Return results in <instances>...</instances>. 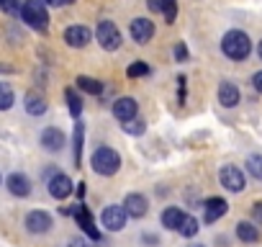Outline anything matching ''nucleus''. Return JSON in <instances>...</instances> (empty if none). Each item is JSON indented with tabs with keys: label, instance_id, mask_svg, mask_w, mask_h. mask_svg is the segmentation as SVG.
Segmentation results:
<instances>
[{
	"label": "nucleus",
	"instance_id": "nucleus-1",
	"mask_svg": "<svg viewBox=\"0 0 262 247\" xmlns=\"http://www.w3.org/2000/svg\"><path fill=\"white\" fill-rule=\"evenodd\" d=\"M221 52H224L229 59H234V62H244V59L249 57V52H252V42H249V36H247L244 31L231 29V31H226L224 39H221Z\"/></svg>",
	"mask_w": 262,
	"mask_h": 247
},
{
	"label": "nucleus",
	"instance_id": "nucleus-2",
	"mask_svg": "<svg viewBox=\"0 0 262 247\" xmlns=\"http://www.w3.org/2000/svg\"><path fill=\"white\" fill-rule=\"evenodd\" d=\"M21 18L34 31L44 34L49 29V11L44 6V0H24V3H21Z\"/></svg>",
	"mask_w": 262,
	"mask_h": 247
},
{
	"label": "nucleus",
	"instance_id": "nucleus-3",
	"mask_svg": "<svg viewBox=\"0 0 262 247\" xmlns=\"http://www.w3.org/2000/svg\"><path fill=\"white\" fill-rule=\"evenodd\" d=\"M90 165H93V170L98 173V175H116L118 173V168H121V155L113 150V147H98L93 155H90Z\"/></svg>",
	"mask_w": 262,
	"mask_h": 247
},
{
	"label": "nucleus",
	"instance_id": "nucleus-4",
	"mask_svg": "<svg viewBox=\"0 0 262 247\" xmlns=\"http://www.w3.org/2000/svg\"><path fill=\"white\" fill-rule=\"evenodd\" d=\"M95 36H98V44L105 52H116L121 47V31L113 21H100L98 29H95Z\"/></svg>",
	"mask_w": 262,
	"mask_h": 247
},
{
	"label": "nucleus",
	"instance_id": "nucleus-5",
	"mask_svg": "<svg viewBox=\"0 0 262 247\" xmlns=\"http://www.w3.org/2000/svg\"><path fill=\"white\" fill-rule=\"evenodd\" d=\"M219 180H221V186H224L226 191H231V193H242V191L247 188V178H244L242 168H236V165H224V168L219 170Z\"/></svg>",
	"mask_w": 262,
	"mask_h": 247
},
{
	"label": "nucleus",
	"instance_id": "nucleus-6",
	"mask_svg": "<svg viewBox=\"0 0 262 247\" xmlns=\"http://www.w3.org/2000/svg\"><path fill=\"white\" fill-rule=\"evenodd\" d=\"M126 219H128V214H126V209L123 206H105L103 209V214H100V224L108 229V232H121L123 227H126Z\"/></svg>",
	"mask_w": 262,
	"mask_h": 247
},
{
	"label": "nucleus",
	"instance_id": "nucleus-7",
	"mask_svg": "<svg viewBox=\"0 0 262 247\" xmlns=\"http://www.w3.org/2000/svg\"><path fill=\"white\" fill-rule=\"evenodd\" d=\"M24 224H26V229H29L31 234H47V232L54 227V219H52V214L36 209V211H29V214H26Z\"/></svg>",
	"mask_w": 262,
	"mask_h": 247
},
{
	"label": "nucleus",
	"instance_id": "nucleus-8",
	"mask_svg": "<svg viewBox=\"0 0 262 247\" xmlns=\"http://www.w3.org/2000/svg\"><path fill=\"white\" fill-rule=\"evenodd\" d=\"M72 216H75V221H77V227L90 237V239H95V242H100V232H98V227H95V221H93V216H90V211H88V206L80 201L75 209H72Z\"/></svg>",
	"mask_w": 262,
	"mask_h": 247
},
{
	"label": "nucleus",
	"instance_id": "nucleus-9",
	"mask_svg": "<svg viewBox=\"0 0 262 247\" xmlns=\"http://www.w3.org/2000/svg\"><path fill=\"white\" fill-rule=\"evenodd\" d=\"M113 116L121 121V123H126V121H131V118H137V111H139V103L131 98V95H121V98H116L113 100Z\"/></svg>",
	"mask_w": 262,
	"mask_h": 247
},
{
	"label": "nucleus",
	"instance_id": "nucleus-10",
	"mask_svg": "<svg viewBox=\"0 0 262 247\" xmlns=\"http://www.w3.org/2000/svg\"><path fill=\"white\" fill-rule=\"evenodd\" d=\"M47 191H49V196H52V198L64 201V198L72 193V180H70L64 173H54V175L47 180Z\"/></svg>",
	"mask_w": 262,
	"mask_h": 247
},
{
	"label": "nucleus",
	"instance_id": "nucleus-11",
	"mask_svg": "<svg viewBox=\"0 0 262 247\" xmlns=\"http://www.w3.org/2000/svg\"><path fill=\"white\" fill-rule=\"evenodd\" d=\"M121 206L126 209L128 216H134V219H142V216H147V211H149V201H147V196H142V193H128Z\"/></svg>",
	"mask_w": 262,
	"mask_h": 247
},
{
	"label": "nucleus",
	"instance_id": "nucleus-12",
	"mask_svg": "<svg viewBox=\"0 0 262 247\" xmlns=\"http://www.w3.org/2000/svg\"><path fill=\"white\" fill-rule=\"evenodd\" d=\"M90 39H93V34H90L88 26H67V29H64V42H67V47H72V49L88 47Z\"/></svg>",
	"mask_w": 262,
	"mask_h": 247
},
{
	"label": "nucleus",
	"instance_id": "nucleus-13",
	"mask_svg": "<svg viewBox=\"0 0 262 247\" xmlns=\"http://www.w3.org/2000/svg\"><path fill=\"white\" fill-rule=\"evenodd\" d=\"M128 31H131V39H134L137 44H147L155 36V24L149 18H134L131 26H128Z\"/></svg>",
	"mask_w": 262,
	"mask_h": 247
},
{
	"label": "nucleus",
	"instance_id": "nucleus-14",
	"mask_svg": "<svg viewBox=\"0 0 262 247\" xmlns=\"http://www.w3.org/2000/svg\"><path fill=\"white\" fill-rule=\"evenodd\" d=\"M226 211H229V203H226L224 198H219V196H211V198L203 201V219H206L208 224L219 221Z\"/></svg>",
	"mask_w": 262,
	"mask_h": 247
},
{
	"label": "nucleus",
	"instance_id": "nucleus-15",
	"mask_svg": "<svg viewBox=\"0 0 262 247\" xmlns=\"http://www.w3.org/2000/svg\"><path fill=\"white\" fill-rule=\"evenodd\" d=\"M6 186H8L11 196H16V198H26V196L31 193V180H29L24 173H11V175L6 178Z\"/></svg>",
	"mask_w": 262,
	"mask_h": 247
},
{
	"label": "nucleus",
	"instance_id": "nucleus-16",
	"mask_svg": "<svg viewBox=\"0 0 262 247\" xmlns=\"http://www.w3.org/2000/svg\"><path fill=\"white\" fill-rule=\"evenodd\" d=\"M41 147H44L47 152H59V150L64 147V134H62V129L47 127V129L41 132Z\"/></svg>",
	"mask_w": 262,
	"mask_h": 247
},
{
	"label": "nucleus",
	"instance_id": "nucleus-17",
	"mask_svg": "<svg viewBox=\"0 0 262 247\" xmlns=\"http://www.w3.org/2000/svg\"><path fill=\"white\" fill-rule=\"evenodd\" d=\"M24 108H26V113H31V116H44V113H47V98H44L39 90H29L26 98H24Z\"/></svg>",
	"mask_w": 262,
	"mask_h": 247
},
{
	"label": "nucleus",
	"instance_id": "nucleus-18",
	"mask_svg": "<svg viewBox=\"0 0 262 247\" xmlns=\"http://www.w3.org/2000/svg\"><path fill=\"white\" fill-rule=\"evenodd\" d=\"M219 103H221L224 108H234V106L239 103V88H236L234 83L224 80V83L219 85Z\"/></svg>",
	"mask_w": 262,
	"mask_h": 247
},
{
	"label": "nucleus",
	"instance_id": "nucleus-19",
	"mask_svg": "<svg viewBox=\"0 0 262 247\" xmlns=\"http://www.w3.org/2000/svg\"><path fill=\"white\" fill-rule=\"evenodd\" d=\"M82 145H85V123L77 121L75 132H72V160H75V168H80V162H82Z\"/></svg>",
	"mask_w": 262,
	"mask_h": 247
},
{
	"label": "nucleus",
	"instance_id": "nucleus-20",
	"mask_svg": "<svg viewBox=\"0 0 262 247\" xmlns=\"http://www.w3.org/2000/svg\"><path fill=\"white\" fill-rule=\"evenodd\" d=\"M183 219H185V211H183L180 206H170V209L162 211V224H165V229L178 232L180 224H183Z\"/></svg>",
	"mask_w": 262,
	"mask_h": 247
},
{
	"label": "nucleus",
	"instance_id": "nucleus-21",
	"mask_svg": "<svg viewBox=\"0 0 262 247\" xmlns=\"http://www.w3.org/2000/svg\"><path fill=\"white\" fill-rule=\"evenodd\" d=\"M77 90L88 93V95H100L103 93V83L95 80V77H88V75H77Z\"/></svg>",
	"mask_w": 262,
	"mask_h": 247
},
{
	"label": "nucleus",
	"instance_id": "nucleus-22",
	"mask_svg": "<svg viewBox=\"0 0 262 247\" xmlns=\"http://www.w3.org/2000/svg\"><path fill=\"white\" fill-rule=\"evenodd\" d=\"M64 100H67L70 116L80 121V113H82V98L77 95V90H75V88H67V90H64Z\"/></svg>",
	"mask_w": 262,
	"mask_h": 247
},
{
	"label": "nucleus",
	"instance_id": "nucleus-23",
	"mask_svg": "<svg viewBox=\"0 0 262 247\" xmlns=\"http://www.w3.org/2000/svg\"><path fill=\"white\" fill-rule=\"evenodd\" d=\"M236 237L242 242H257L259 239V229L252 224V221H239L236 224Z\"/></svg>",
	"mask_w": 262,
	"mask_h": 247
},
{
	"label": "nucleus",
	"instance_id": "nucleus-24",
	"mask_svg": "<svg viewBox=\"0 0 262 247\" xmlns=\"http://www.w3.org/2000/svg\"><path fill=\"white\" fill-rule=\"evenodd\" d=\"M13 103H16L13 88H11L8 83H0V111H8Z\"/></svg>",
	"mask_w": 262,
	"mask_h": 247
},
{
	"label": "nucleus",
	"instance_id": "nucleus-25",
	"mask_svg": "<svg viewBox=\"0 0 262 247\" xmlns=\"http://www.w3.org/2000/svg\"><path fill=\"white\" fill-rule=\"evenodd\" d=\"M121 127H123V132L131 134V137H142V134L147 132V123H144L142 118H131V121L121 123Z\"/></svg>",
	"mask_w": 262,
	"mask_h": 247
},
{
	"label": "nucleus",
	"instance_id": "nucleus-26",
	"mask_svg": "<svg viewBox=\"0 0 262 247\" xmlns=\"http://www.w3.org/2000/svg\"><path fill=\"white\" fill-rule=\"evenodd\" d=\"M149 72H152V70H149V65H147V62H142V59H139V62H131V65L126 67V75H128L131 80H137V77H147Z\"/></svg>",
	"mask_w": 262,
	"mask_h": 247
},
{
	"label": "nucleus",
	"instance_id": "nucleus-27",
	"mask_svg": "<svg viewBox=\"0 0 262 247\" xmlns=\"http://www.w3.org/2000/svg\"><path fill=\"white\" fill-rule=\"evenodd\" d=\"M247 173H249L254 180H262V155L247 157Z\"/></svg>",
	"mask_w": 262,
	"mask_h": 247
},
{
	"label": "nucleus",
	"instance_id": "nucleus-28",
	"mask_svg": "<svg viewBox=\"0 0 262 247\" xmlns=\"http://www.w3.org/2000/svg\"><path fill=\"white\" fill-rule=\"evenodd\" d=\"M178 232H180L183 237H195V234H198V219L185 214V219H183V224H180Z\"/></svg>",
	"mask_w": 262,
	"mask_h": 247
},
{
	"label": "nucleus",
	"instance_id": "nucleus-29",
	"mask_svg": "<svg viewBox=\"0 0 262 247\" xmlns=\"http://www.w3.org/2000/svg\"><path fill=\"white\" fill-rule=\"evenodd\" d=\"M0 11L6 16H16V13H21V3L18 0H0Z\"/></svg>",
	"mask_w": 262,
	"mask_h": 247
},
{
	"label": "nucleus",
	"instance_id": "nucleus-30",
	"mask_svg": "<svg viewBox=\"0 0 262 247\" xmlns=\"http://www.w3.org/2000/svg\"><path fill=\"white\" fill-rule=\"evenodd\" d=\"M172 52H175V59H178V62H188V57H190V52H188V47H185L183 42H180V44H175V49H172Z\"/></svg>",
	"mask_w": 262,
	"mask_h": 247
},
{
	"label": "nucleus",
	"instance_id": "nucleus-31",
	"mask_svg": "<svg viewBox=\"0 0 262 247\" xmlns=\"http://www.w3.org/2000/svg\"><path fill=\"white\" fill-rule=\"evenodd\" d=\"M185 83H188V77L180 75V77H178V103H180V106L185 103Z\"/></svg>",
	"mask_w": 262,
	"mask_h": 247
},
{
	"label": "nucleus",
	"instance_id": "nucleus-32",
	"mask_svg": "<svg viewBox=\"0 0 262 247\" xmlns=\"http://www.w3.org/2000/svg\"><path fill=\"white\" fill-rule=\"evenodd\" d=\"M252 219H254L257 224H262V201H254V203H252Z\"/></svg>",
	"mask_w": 262,
	"mask_h": 247
},
{
	"label": "nucleus",
	"instance_id": "nucleus-33",
	"mask_svg": "<svg viewBox=\"0 0 262 247\" xmlns=\"http://www.w3.org/2000/svg\"><path fill=\"white\" fill-rule=\"evenodd\" d=\"M149 11H155V13H162L165 11V0H149Z\"/></svg>",
	"mask_w": 262,
	"mask_h": 247
},
{
	"label": "nucleus",
	"instance_id": "nucleus-34",
	"mask_svg": "<svg viewBox=\"0 0 262 247\" xmlns=\"http://www.w3.org/2000/svg\"><path fill=\"white\" fill-rule=\"evenodd\" d=\"M252 85H254V90H257V93H262V70L252 75Z\"/></svg>",
	"mask_w": 262,
	"mask_h": 247
},
{
	"label": "nucleus",
	"instance_id": "nucleus-35",
	"mask_svg": "<svg viewBox=\"0 0 262 247\" xmlns=\"http://www.w3.org/2000/svg\"><path fill=\"white\" fill-rule=\"evenodd\" d=\"M49 6H54V8H64V6H72L75 0H47Z\"/></svg>",
	"mask_w": 262,
	"mask_h": 247
},
{
	"label": "nucleus",
	"instance_id": "nucleus-36",
	"mask_svg": "<svg viewBox=\"0 0 262 247\" xmlns=\"http://www.w3.org/2000/svg\"><path fill=\"white\" fill-rule=\"evenodd\" d=\"M70 247H90V244H88L85 239H80V237H72V239H70Z\"/></svg>",
	"mask_w": 262,
	"mask_h": 247
},
{
	"label": "nucleus",
	"instance_id": "nucleus-37",
	"mask_svg": "<svg viewBox=\"0 0 262 247\" xmlns=\"http://www.w3.org/2000/svg\"><path fill=\"white\" fill-rule=\"evenodd\" d=\"M77 196H80V198L85 196V183H77Z\"/></svg>",
	"mask_w": 262,
	"mask_h": 247
},
{
	"label": "nucleus",
	"instance_id": "nucleus-38",
	"mask_svg": "<svg viewBox=\"0 0 262 247\" xmlns=\"http://www.w3.org/2000/svg\"><path fill=\"white\" fill-rule=\"evenodd\" d=\"M0 72H13V67H8V65H0Z\"/></svg>",
	"mask_w": 262,
	"mask_h": 247
},
{
	"label": "nucleus",
	"instance_id": "nucleus-39",
	"mask_svg": "<svg viewBox=\"0 0 262 247\" xmlns=\"http://www.w3.org/2000/svg\"><path fill=\"white\" fill-rule=\"evenodd\" d=\"M257 54H259V59H262V42H259V47H257Z\"/></svg>",
	"mask_w": 262,
	"mask_h": 247
},
{
	"label": "nucleus",
	"instance_id": "nucleus-40",
	"mask_svg": "<svg viewBox=\"0 0 262 247\" xmlns=\"http://www.w3.org/2000/svg\"><path fill=\"white\" fill-rule=\"evenodd\" d=\"M0 183H3V178H0Z\"/></svg>",
	"mask_w": 262,
	"mask_h": 247
}]
</instances>
